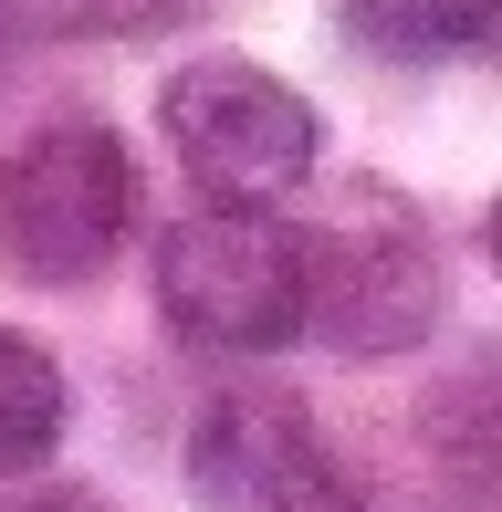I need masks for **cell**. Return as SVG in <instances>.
I'll return each mask as SVG.
<instances>
[{"mask_svg":"<svg viewBox=\"0 0 502 512\" xmlns=\"http://www.w3.org/2000/svg\"><path fill=\"white\" fill-rule=\"evenodd\" d=\"M157 126H168L178 168L199 178L210 209H283L314 178V157H325V115L241 53L178 63L168 95H157Z\"/></svg>","mask_w":502,"mask_h":512,"instance_id":"cell-3","label":"cell"},{"mask_svg":"<svg viewBox=\"0 0 502 512\" xmlns=\"http://www.w3.org/2000/svg\"><path fill=\"white\" fill-rule=\"evenodd\" d=\"M429 324H440V251L398 199L304 230V335H325L335 356H408Z\"/></svg>","mask_w":502,"mask_h":512,"instance_id":"cell-4","label":"cell"},{"mask_svg":"<svg viewBox=\"0 0 502 512\" xmlns=\"http://www.w3.org/2000/svg\"><path fill=\"white\" fill-rule=\"evenodd\" d=\"M136 230V157L105 115H53L0 157V262L21 283H95Z\"/></svg>","mask_w":502,"mask_h":512,"instance_id":"cell-2","label":"cell"},{"mask_svg":"<svg viewBox=\"0 0 502 512\" xmlns=\"http://www.w3.org/2000/svg\"><path fill=\"white\" fill-rule=\"evenodd\" d=\"M63 418H74L63 366L42 356L32 335L0 324V481H11V471H42V460L63 450Z\"/></svg>","mask_w":502,"mask_h":512,"instance_id":"cell-7","label":"cell"},{"mask_svg":"<svg viewBox=\"0 0 502 512\" xmlns=\"http://www.w3.org/2000/svg\"><path fill=\"white\" fill-rule=\"evenodd\" d=\"M346 32L387 63H482L492 53V0H356Z\"/></svg>","mask_w":502,"mask_h":512,"instance_id":"cell-6","label":"cell"},{"mask_svg":"<svg viewBox=\"0 0 502 512\" xmlns=\"http://www.w3.org/2000/svg\"><path fill=\"white\" fill-rule=\"evenodd\" d=\"M21 21H32V11H21V0H0V63L21 53Z\"/></svg>","mask_w":502,"mask_h":512,"instance_id":"cell-9","label":"cell"},{"mask_svg":"<svg viewBox=\"0 0 502 512\" xmlns=\"http://www.w3.org/2000/svg\"><path fill=\"white\" fill-rule=\"evenodd\" d=\"M189 502L199 512H367L335 439L283 387H220L189 418Z\"/></svg>","mask_w":502,"mask_h":512,"instance_id":"cell-5","label":"cell"},{"mask_svg":"<svg viewBox=\"0 0 502 512\" xmlns=\"http://www.w3.org/2000/svg\"><path fill=\"white\" fill-rule=\"evenodd\" d=\"M0 512H105L84 481H42V471H11L0 481Z\"/></svg>","mask_w":502,"mask_h":512,"instance_id":"cell-8","label":"cell"},{"mask_svg":"<svg viewBox=\"0 0 502 512\" xmlns=\"http://www.w3.org/2000/svg\"><path fill=\"white\" fill-rule=\"evenodd\" d=\"M157 314L199 356H283L304 335V230L283 209H189L157 230Z\"/></svg>","mask_w":502,"mask_h":512,"instance_id":"cell-1","label":"cell"}]
</instances>
